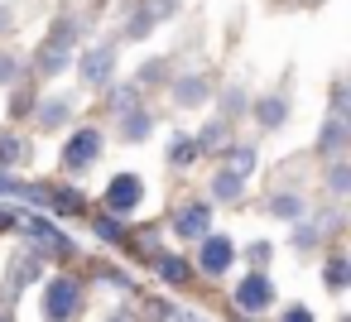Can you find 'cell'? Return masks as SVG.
Masks as SVG:
<instances>
[{
  "mask_svg": "<svg viewBox=\"0 0 351 322\" xmlns=\"http://www.w3.org/2000/svg\"><path fill=\"white\" fill-rule=\"evenodd\" d=\"M77 303H82V284L77 279H49L44 284V317L49 322H68L73 312H77Z\"/></svg>",
  "mask_w": 351,
  "mask_h": 322,
  "instance_id": "cell-1",
  "label": "cell"
},
{
  "mask_svg": "<svg viewBox=\"0 0 351 322\" xmlns=\"http://www.w3.org/2000/svg\"><path fill=\"white\" fill-rule=\"evenodd\" d=\"M140 202H145V183H140L135 173L111 178V188H106V207H111V212H135Z\"/></svg>",
  "mask_w": 351,
  "mask_h": 322,
  "instance_id": "cell-2",
  "label": "cell"
},
{
  "mask_svg": "<svg viewBox=\"0 0 351 322\" xmlns=\"http://www.w3.org/2000/svg\"><path fill=\"white\" fill-rule=\"evenodd\" d=\"M231 260H236V245H231L226 236H207V240L197 245V264H202L207 274H226Z\"/></svg>",
  "mask_w": 351,
  "mask_h": 322,
  "instance_id": "cell-3",
  "label": "cell"
},
{
  "mask_svg": "<svg viewBox=\"0 0 351 322\" xmlns=\"http://www.w3.org/2000/svg\"><path fill=\"white\" fill-rule=\"evenodd\" d=\"M97 154H101V135L87 125V130H77V135L68 140V149H63V164H68V169H82V164H92Z\"/></svg>",
  "mask_w": 351,
  "mask_h": 322,
  "instance_id": "cell-4",
  "label": "cell"
},
{
  "mask_svg": "<svg viewBox=\"0 0 351 322\" xmlns=\"http://www.w3.org/2000/svg\"><path fill=\"white\" fill-rule=\"evenodd\" d=\"M269 298H274V284H269L265 274H245V279L236 284V303H241L245 312H260Z\"/></svg>",
  "mask_w": 351,
  "mask_h": 322,
  "instance_id": "cell-5",
  "label": "cell"
},
{
  "mask_svg": "<svg viewBox=\"0 0 351 322\" xmlns=\"http://www.w3.org/2000/svg\"><path fill=\"white\" fill-rule=\"evenodd\" d=\"M207 226H212V212L207 207H183L178 212V236H188V240H197V236H207Z\"/></svg>",
  "mask_w": 351,
  "mask_h": 322,
  "instance_id": "cell-6",
  "label": "cell"
},
{
  "mask_svg": "<svg viewBox=\"0 0 351 322\" xmlns=\"http://www.w3.org/2000/svg\"><path fill=\"white\" fill-rule=\"evenodd\" d=\"M111 63H116V53H111V49H92V53L82 58V82H106Z\"/></svg>",
  "mask_w": 351,
  "mask_h": 322,
  "instance_id": "cell-7",
  "label": "cell"
},
{
  "mask_svg": "<svg viewBox=\"0 0 351 322\" xmlns=\"http://www.w3.org/2000/svg\"><path fill=\"white\" fill-rule=\"evenodd\" d=\"M207 101V82L202 77H178V106H197Z\"/></svg>",
  "mask_w": 351,
  "mask_h": 322,
  "instance_id": "cell-8",
  "label": "cell"
},
{
  "mask_svg": "<svg viewBox=\"0 0 351 322\" xmlns=\"http://www.w3.org/2000/svg\"><path fill=\"white\" fill-rule=\"evenodd\" d=\"M269 212L284 216V221H298V216H303V202H298L293 193H279V197H269Z\"/></svg>",
  "mask_w": 351,
  "mask_h": 322,
  "instance_id": "cell-9",
  "label": "cell"
},
{
  "mask_svg": "<svg viewBox=\"0 0 351 322\" xmlns=\"http://www.w3.org/2000/svg\"><path fill=\"white\" fill-rule=\"evenodd\" d=\"M154 269H159L169 284H183V279H188V264H183L178 255H159V260H154Z\"/></svg>",
  "mask_w": 351,
  "mask_h": 322,
  "instance_id": "cell-10",
  "label": "cell"
},
{
  "mask_svg": "<svg viewBox=\"0 0 351 322\" xmlns=\"http://www.w3.org/2000/svg\"><path fill=\"white\" fill-rule=\"evenodd\" d=\"M284 116H289V101H284V97H269V101H260V121H265V125H279Z\"/></svg>",
  "mask_w": 351,
  "mask_h": 322,
  "instance_id": "cell-11",
  "label": "cell"
},
{
  "mask_svg": "<svg viewBox=\"0 0 351 322\" xmlns=\"http://www.w3.org/2000/svg\"><path fill=\"white\" fill-rule=\"evenodd\" d=\"M53 202H58V212H68V216H77V212L87 207L77 188H58V193H53Z\"/></svg>",
  "mask_w": 351,
  "mask_h": 322,
  "instance_id": "cell-12",
  "label": "cell"
},
{
  "mask_svg": "<svg viewBox=\"0 0 351 322\" xmlns=\"http://www.w3.org/2000/svg\"><path fill=\"white\" fill-rule=\"evenodd\" d=\"M39 121H44V125H63V121H68V101H49V106H39Z\"/></svg>",
  "mask_w": 351,
  "mask_h": 322,
  "instance_id": "cell-13",
  "label": "cell"
},
{
  "mask_svg": "<svg viewBox=\"0 0 351 322\" xmlns=\"http://www.w3.org/2000/svg\"><path fill=\"white\" fill-rule=\"evenodd\" d=\"M145 130H149V116L145 111H125V135L130 140H145Z\"/></svg>",
  "mask_w": 351,
  "mask_h": 322,
  "instance_id": "cell-14",
  "label": "cell"
},
{
  "mask_svg": "<svg viewBox=\"0 0 351 322\" xmlns=\"http://www.w3.org/2000/svg\"><path fill=\"white\" fill-rule=\"evenodd\" d=\"M341 135H346V125H341V111L327 121V130H322V149H337L341 145Z\"/></svg>",
  "mask_w": 351,
  "mask_h": 322,
  "instance_id": "cell-15",
  "label": "cell"
},
{
  "mask_svg": "<svg viewBox=\"0 0 351 322\" xmlns=\"http://www.w3.org/2000/svg\"><path fill=\"white\" fill-rule=\"evenodd\" d=\"M346 274H351V269H346V260L337 255V260L327 264V288H346Z\"/></svg>",
  "mask_w": 351,
  "mask_h": 322,
  "instance_id": "cell-16",
  "label": "cell"
},
{
  "mask_svg": "<svg viewBox=\"0 0 351 322\" xmlns=\"http://www.w3.org/2000/svg\"><path fill=\"white\" fill-rule=\"evenodd\" d=\"M221 140H226V125H221V121H212V125H207V135L197 140V149H217Z\"/></svg>",
  "mask_w": 351,
  "mask_h": 322,
  "instance_id": "cell-17",
  "label": "cell"
},
{
  "mask_svg": "<svg viewBox=\"0 0 351 322\" xmlns=\"http://www.w3.org/2000/svg\"><path fill=\"white\" fill-rule=\"evenodd\" d=\"M250 164H255V154H250V149H236V154H231V178H245Z\"/></svg>",
  "mask_w": 351,
  "mask_h": 322,
  "instance_id": "cell-18",
  "label": "cell"
},
{
  "mask_svg": "<svg viewBox=\"0 0 351 322\" xmlns=\"http://www.w3.org/2000/svg\"><path fill=\"white\" fill-rule=\"evenodd\" d=\"M20 154H25V145H20L15 135H5V140H0V164H15Z\"/></svg>",
  "mask_w": 351,
  "mask_h": 322,
  "instance_id": "cell-19",
  "label": "cell"
},
{
  "mask_svg": "<svg viewBox=\"0 0 351 322\" xmlns=\"http://www.w3.org/2000/svg\"><path fill=\"white\" fill-rule=\"evenodd\" d=\"M169 159H173V164H188V159H197V140H178Z\"/></svg>",
  "mask_w": 351,
  "mask_h": 322,
  "instance_id": "cell-20",
  "label": "cell"
},
{
  "mask_svg": "<svg viewBox=\"0 0 351 322\" xmlns=\"http://www.w3.org/2000/svg\"><path fill=\"white\" fill-rule=\"evenodd\" d=\"M97 236H101V240H121V236H125V226H121V221H111V216H101V221H97Z\"/></svg>",
  "mask_w": 351,
  "mask_h": 322,
  "instance_id": "cell-21",
  "label": "cell"
},
{
  "mask_svg": "<svg viewBox=\"0 0 351 322\" xmlns=\"http://www.w3.org/2000/svg\"><path fill=\"white\" fill-rule=\"evenodd\" d=\"M217 197H241V178L221 173V178H217Z\"/></svg>",
  "mask_w": 351,
  "mask_h": 322,
  "instance_id": "cell-22",
  "label": "cell"
},
{
  "mask_svg": "<svg viewBox=\"0 0 351 322\" xmlns=\"http://www.w3.org/2000/svg\"><path fill=\"white\" fill-rule=\"evenodd\" d=\"M15 73H20V63H15V58H10V53H5V58H0V82H10V77H15Z\"/></svg>",
  "mask_w": 351,
  "mask_h": 322,
  "instance_id": "cell-23",
  "label": "cell"
},
{
  "mask_svg": "<svg viewBox=\"0 0 351 322\" xmlns=\"http://www.w3.org/2000/svg\"><path fill=\"white\" fill-rule=\"evenodd\" d=\"M332 188H337V193H346V164H337V169H332Z\"/></svg>",
  "mask_w": 351,
  "mask_h": 322,
  "instance_id": "cell-24",
  "label": "cell"
},
{
  "mask_svg": "<svg viewBox=\"0 0 351 322\" xmlns=\"http://www.w3.org/2000/svg\"><path fill=\"white\" fill-rule=\"evenodd\" d=\"M284 322H313V312H308V308H289Z\"/></svg>",
  "mask_w": 351,
  "mask_h": 322,
  "instance_id": "cell-25",
  "label": "cell"
},
{
  "mask_svg": "<svg viewBox=\"0 0 351 322\" xmlns=\"http://www.w3.org/2000/svg\"><path fill=\"white\" fill-rule=\"evenodd\" d=\"M0 193H15V197H25V188H20V183H10L5 173H0Z\"/></svg>",
  "mask_w": 351,
  "mask_h": 322,
  "instance_id": "cell-26",
  "label": "cell"
},
{
  "mask_svg": "<svg viewBox=\"0 0 351 322\" xmlns=\"http://www.w3.org/2000/svg\"><path fill=\"white\" fill-rule=\"evenodd\" d=\"M5 25H10V10H0V29H5Z\"/></svg>",
  "mask_w": 351,
  "mask_h": 322,
  "instance_id": "cell-27",
  "label": "cell"
},
{
  "mask_svg": "<svg viewBox=\"0 0 351 322\" xmlns=\"http://www.w3.org/2000/svg\"><path fill=\"white\" fill-rule=\"evenodd\" d=\"M111 322H125V317H111Z\"/></svg>",
  "mask_w": 351,
  "mask_h": 322,
  "instance_id": "cell-28",
  "label": "cell"
},
{
  "mask_svg": "<svg viewBox=\"0 0 351 322\" xmlns=\"http://www.w3.org/2000/svg\"><path fill=\"white\" fill-rule=\"evenodd\" d=\"M0 322H10V317H0Z\"/></svg>",
  "mask_w": 351,
  "mask_h": 322,
  "instance_id": "cell-29",
  "label": "cell"
}]
</instances>
